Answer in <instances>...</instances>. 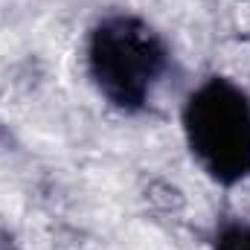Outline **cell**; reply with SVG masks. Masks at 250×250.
Returning a JSON list of instances; mask_svg holds the SVG:
<instances>
[{"mask_svg":"<svg viewBox=\"0 0 250 250\" xmlns=\"http://www.w3.org/2000/svg\"><path fill=\"white\" fill-rule=\"evenodd\" d=\"M169 67L163 38L134 15L99 21L87 41V70L99 93L123 114H137Z\"/></svg>","mask_w":250,"mask_h":250,"instance_id":"1","label":"cell"},{"mask_svg":"<svg viewBox=\"0 0 250 250\" xmlns=\"http://www.w3.org/2000/svg\"><path fill=\"white\" fill-rule=\"evenodd\" d=\"M215 250H250V221H227L215 233Z\"/></svg>","mask_w":250,"mask_h":250,"instance_id":"3","label":"cell"},{"mask_svg":"<svg viewBox=\"0 0 250 250\" xmlns=\"http://www.w3.org/2000/svg\"><path fill=\"white\" fill-rule=\"evenodd\" d=\"M184 134L212 181L233 187L250 178V99L230 79L212 76L189 93Z\"/></svg>","mask_w":250,"mask_h":250,"instance_id":"2","label":"cell"}]
</instances>
